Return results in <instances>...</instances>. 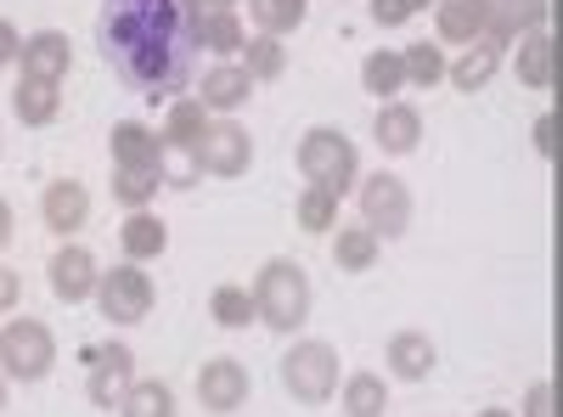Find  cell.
<instances>
[{"mask_svg":"<svg viewBox=\"0 0 563 417\" xmlns=\"http://www.w3.org/2000/svg\"><path fill=\"white\" fill-rule=\"evenodd\" d=\"M97 45L119 79L147 97L192 79V23L180 0H102Z\"/></svg>","mask_w":563,"mask_h":417,"instance_id":"obj_1","label":"cell"},{"mask_svg":"<svg viewBox=\"0 0 563 417\" xmlns=\"http://www.w3.org/2000/svg\"><path fill=\"white\" fill-rule=\"evenodd\" d=\"M254 321H265L271 333H299L310 316V276L294 260H271L254 276Z\"/></svg>","mask_w":563,"mask_h":417,"instance_id":"obj_2","label":"cell"},{"mask_svg":"<svg viewBox=\"0 0 563 417\" xmlns=\"http://www.w3.org/2000/svg\"><path fill=\"white\" fill-rule=\"evenodd\" d=\"M299 175H305V187H321V193L344 198L361 180V153H355V142L344 130L316 124V130H305V142H299Z\"/></svg>","mask_w":563,"mask_h":417,"instance_id":"obj_3","label":"cell"},{"mask_svg":"<svg viewBox=\"0 0 563 417\" xmlns=\"http://www.w3.org/2000/svg\"><path fill=\"white\" fill-rule=\"evenodd\" d=\"M282 384L299 406H327L339 395V350L321 344V339H305L282 355Z\"/></svg>","mask_w":563,"mask_h":417,"instance_id":"obj_4","label":"cell"},{"mask_svg":"<svg viewBox=\"0 0 563 417\" xmlns=\"http://www.w3.org/2000/svg\"><path fill=\"white\" fill-rule=\"evenodd\" d=\"M52 366H57V339H52V328H45V321L18 316V321H7V328H0V373H7V378L34 384V378L52 373Z\"/></svg>","mask_w":563,"mask_h":417,"instance_id":"obj_5","label":"cell"},{"mask_svg":"<svg viewBox=\"0 0 563 417\" xmlns=\"http://www.w3.org/2000/svg\"><path fill=\"white\" fill-rule=\"evenodd\" d=\"M97 310L113 321V328H135V321H147V310H153V299H158V288H153V276H147V265H113V271H102L97 276Z\"/></svg>","mask_w":563,"mask_h":417,"instance_id":"obj_6","label":"cell"},{"mask_svg":"<svg viewBox=\"0 0 563 417\" xmlns=\"http://www.w3.org/2000/svg\"><path fill=\"white\" fill-rule=\"evenodd\" d=\"M361 220L372 238H400V231L411 226V187L400 175H366L361 180Z\"/></svg>","mask_w":563,"mask_h":417,"instance_id":"obj_7","label":"cell"},{"mask_svg":"<svg viewBox=\"0 0 563 417\" xmlns=\"http://www.w3.org/2000/svg\"><path fill=\"white\" fill-rule=\"evenodd\" d=\"M192 164H198V175H220V180L249 175V164H254L249 130H243V124H231V119H209L203 142L192 147Z\"/></svg>","mask_w":563,"mask_h":417,"instance_id":"obj_8","label":"cell"},{"mask_svg":"<svg viewBox=\"0 0 563 417\" xmlns=\"http://www.w3.org/2000/svg\"><path fill=\"white\" fill-rule=\"evenodd\" d=\"M249 366L243 361H231V355H214V361H203L198 366V400H203V411H214V417H231V411H243L249 406Z\"/></svg>","mask_w":563,"mask_h":417,"instance_id":"obj_9","label":"cell"},{"mask_svg":"<svg viewBox=\"0 0 563 417\" xmlns=\"http://www.w3.org/2000/svg\"><path fill=\"white\" fill-rule=\"evenodd\" d=\"M85 361H90V384H85L90 406H119L124 389L135 384V355L124 344H97Z\"/></svg>","mask_w":563,"mask_h":417,"instance_id":"obj_10","label":"cell"},{"mask_svg":"<svg viewBox=\"0 0 563 417\" xmlns=\"http://www.w3.org/2000/svg\"><path fill=\"white\" fill-rule=\"evenodd\" d=\"M97 276H102L97 254L79 249V243H63V249L52 254V294H57L63 305H79V299L97 294Z\"/></svg>","mask_w":563,"mask_h":417,"instance_id":"obj_11","label":"cell"},{"mask_svg":"<svg viewBox=\"0 0 563 417\" xmlns=\"http://www.w3.org/2000/svg\"><path fill=\"white\" fill-rule=\"evenodd\" d=\"M490 45H507L530 29H547V0H479Z\"/></svg>","mask_w":563,"mask_h":417,"instance_id":"obj_12","label":"cell"},{"mask_svg":"<svg viewBox=\"0 0 563 417\" xmlns=\"http://www.w3.org/2000/svg\"><path fill=\"white\" fill-rule=\"evenodd\" d=\"M372 142H378L389 158H400V153H417V142H422V113L411 108V102H384L378 113H372Z\"/></svg>","mask_w":563,"mask_h":417,"instance_id":"obj_13","label":"cell"},{"mask_svg":"<svg viewBox=\"0 0 563 417\" xmlns=\"http://www.w3.org/2000/svg\"><path fill=\"white\" fill-rule=\"evenodd\" d=\"M68 63H74V45H68V34H57V29L29 34L23 52H18V68H23L29 79H52V85H63Z\"/></svg>","mask_w":563,"mask_h":417,"instance_id":"obj_14","label":"cell"},{"mask_svg":"<svg viewBox=\"0 0 563 417\" xmlns=\"http://www.w3.org/2000/svg\"><path fill=\"white\" fill-rule=\"evenodd\" d=\"M254 97V79L243 74V63H214L209 74H198V102L209 113H238Z\"/></svg>","mask_w":563,"mask_h":417,"instance_id":"obj_15","label":"cell"},{"mask_svg":"<svg viewBox=\"0 0 563 417\" xmlns=\"http://www.w3.org/2000/svg\"><path fill=\"white\" fill-rule=\"evenodd\" d=\"M384 355H389V373H395V378H406V384H422V378L434 373V361H440V344H434L429 333L406 328V333H395V339L384 344Z\"/></svg>","mask_w":563,"mask_h":417,"instance_id":"obj_16","label":"cell"},{"mask_svg":"<svg viewBox=\"0 0 563 417\" xmlns=\"http://www.w3.org/2000/svg\"><path fill=\"white\" fill-rule=\"evenodd\" d=\"M40 209H45V226L57 231V238H74V231L90 220V193L79 180H52V187L40 193Z\"/></svg>","mask_w":563,"mask_h":417,"instance_id":"obj_17","label":"cell"},{"mask_svg":"<svg viewBox=\"0 0 563 417\" xmlns=\"http://www.w3.org/2000/svg\"><path fill=\"white\" fill-rule=\"evenodd\" d=\"M119 249H124L130 265H147V260H158V254L169 249V226H164L153 209H135V215H124V226H119Z\"/></svg>","mask_w":563,"mask_h":417,"instance_id":"obj_18","label":"cell"},{"mask_svg":"<svg viewBox=\"0 0 563 417\" xmlns=\"http://www.w3.org/2000/svg\"><path fill=\"white\" fill-rule=\"evenodd\" d=\"M203 130H209V108L198 97H180V102H169V119L158 130V142H164V153H186V158H192V147L203 142Z\"/></svg>","mask_w":563,"mask_h":417,"instance_id":"obj_19","label":"cell"},{"mask_svg":"<svg viewBox=\"0 0 563 417\" xmlns=\"http://www.w3.org/2000/svg\"><path fill=\"white\" fill-rule=\"evenodd\" d=\"M434 29H440L434 45H479L485 40L479 0H440V7H434Z\"/></svg>","mask_w":563,"mask_h":417,"instance_id":"obj_20","label":"cell"},{"mask_svg":"<svg viewBox=\"0 0 563 417\" xmlns=\"http://www.w3.org/2000/svg\"><path fill=\"white\" fill-rule=\"evenodd\" d=\"M12 113L29 124V130H40V124H52L57 113H63V85H52V79H18V90H12Z\"/></svg>","mask_w":563,"mask_h":417,"instance_id":"obj_21","label":"cell"},{"mask_svg":"<svg viewBox=\"0 0 563 417\" xmlns=\"http://www.w3.org/2000/svg\"><path fill=\"white\" fill-rule=\"evenodd\" d=\"M108 147H113V164H153V169H164V142L147 124H135V119H119L108 130Z\"/></svg>","mask_w":563,"mask_h":417,"instance_id":"obj_22","label":"cell"},{"mask_svg":"<svg viewBox=\"0 0 563 417\" xmlns=\"http://www.w3.org/2000/svg\"><path fill=\"white\" fill-rule=\"evenodd\" d=\"M186 23H192V45H209L214 57H238L249 40L231 12H186Z\"/></svg>","mask_w":563,"mask_h":417,"instance_id":"obj_23","label":"cell"},{"mask_svg":"<svg viewBox=\"0 0 563 417\" xmlns=\"http://www.w3.org/2000/svg\"><path fill=\"white\" fill-rule=\"evenodd\" d=\"M496 63H501V45H490V40H479V45H467V52L456 57V63H445V79L456 85V90H485L490 79H496Z\"/></svg>","mask_w":563,"mask_h":417,"instance_id":"obj_24","label":"cell"},{"mask_svg":"<svg viewBox=\"0 0 563 417\" xmlns=\"http://www.w3.org/2000/svg\"><path fill=\"white\" fill-rule=\"evenodd\" d=\"M158 187H164V169H153V164H113V198L124 209H147L158 198Z\"/></svg>","mask_w":563,"mask_h":417,"instance_id":"obj_25","label":"cell"},{"mask_svg":"<svg viewBox=\"0 0 563 417\" xmlns=\"http://www.w3.org/2000/svg\"><path fill=\"white\" fill-rule=\"evenodd\" d=\"M519 79L530 90H552V34L547 29L519 34Z\"/></svg>","mask_w":563,"mask_h":417,"instance_id":"obj_26","label":"cell"},{"mask_svg":"<svg viewBox=\"0 0 563 417\" xmlns=\"http://www.w3.org/2000/svg\"><path fill=\"white\" fill-rule=\"evenodd\" d=\"M344 395V417H384L389 406V384L378 373H350V384H339Z\"/></svg>","mask_w":563,"mask_h":417,"instance_id":"obj_27","label":"cell"},{"mask_svg":"<svg viewBox=\"0 0 563 417\" xmlns=\"http://www.w3.org/2000/svg\"><path fill=\"white\" fill-rule=\"evenodd\" d=\"M124 417H175V389L164 378H135L119 400Z\"/></svg>","mask_w":563,"mask_h":417,"instance_id":"obj_28","label":"cell"},{"mask_svg":"<svg viewBox=\"0 0 563 417\" xmlns=\"http://www.w3.org/2000/svg\"><path fill=\"white\" fill-rule=\"evenodd\" d=\"M361 85H366L378 102H395V97H400V85H406V63H400V52H372V57L361 63Z\"/></svg>","mask_w":563,"mask_h":417,"instance_id":"obj_29","label":"cell"},{"mask_svg":"<svg viewBox=\"0 0 563 417\" xmlns=\"http://www.w3.org/2000/svg\"><path fill=\"white\" fill-rule=\"evenodd\" d=\"M282 68H288V45H282L276 34H249L243 40V74L249 79H282Z\"/></svg>","mask_w":563,"mask_h":417,"instance_id":"obj_30","label":"cell"},{"mask_svg":"<svg viewBox=\"0 0 563 417\" xmlns=\"http://www.w3.org/2000/svg\"><path fill=\"white\" fill-rule=\"evenodd\" d=\"M333 265L339 271H372V265H378V238H372L366 226L333 231Z\"/></svg>","mask_w":563,"mask_h":417,"instance_id":"obj_31","label":"cell"},{"mask_svg":"<svg viewBox=\"0 0 563 417\" xmlns=\"http://www.w3.org/2000/svg\"><path fill=\"white\" fill-rule=\"evenodd\" d=\"M209 316L220 321L225 333H238V328H249V321H254V294L238 288V283H220V288L209 294Z\"/></svg>","mask_w":563,"mask_h":417,"instance_id":"obj_32","label":"cell"},{"mask_svg":"<svg viewBox=\"0 0 563 417\" xmlns=\"http://www.w3.org/2000/svg\"><path fill=\"white\" fill-rule=\"evenodd\" d=\"M249 12H254V29L260 34H288V29H299L305 23V12H310V0H249Z\"/></svg>","mask_w":563,"mask_h":417,"instance_id":"obj_33","label":"cell"},{"mask_svg":"<svg viewBox=\"0 0 563 417\" xmlns=\"http://www.w3.org/2000/svg\"><path fill=\"white\" fill-rule=\"evenodd\" d=\"M400 63H406V85L434 90V85L445 79V52H440L434 40H417V45H406V52H400Z\"/></svg>","mask_w":563,"mask_h":417,"instance_id":"obj_34","label":"cell"},{"mask_svg":"<svg viewBox=\"0 0 563 417\" xmlns=\"http://www.w3.org/2000/svg\"><path fill=\"white\" fill-rule=\"evenodd\" d=\"M299 226L305 231H333L339 226V198L321 193V187H305L299 193Z\"/></svg>","mask_w":563,"mask_h":417,"instance_id":"obj_35","label":"cell"},{"mask_svg":"<svg viewBox=\"0 0 563 417\" xmlns=\"http://www.w3.org/2000/svg\"><path fill=\"white\" fill-rule=\"evenodd\" d=\"M411 12H417V0H372V23L378 29H400L411 23Z\"/></svg>","mask_w":563,"mask_h":417,"instance_id":"obj_36","label":"cell"},{"mask_svg":"<svg viewBox=\"0 0 563 417\" xmlns=\"http://www.w3.org/2000/svg\"><path fill=\"white\" fill-rule=\"evenodd\" d=\"M525 417H552V384L547 378L525 389Z\"/></svg>","mask_w":563,"mask_h":417,"instance_id":"obj_37","label":"cell"},{"mask_svg":"<svg viewBox=\"0 0 563 417\" xmlns=\"http://www.w3.org/2000/svg\"><path fill=\"white\" fill-rule=\"evenodd\" d=\"M18 299H23V276L0 265V316H7V310H18Z\"/></svg>","mask_w":563,"mask_h":417,"instance_id":"obj_38","label":"cell"},{"mask_svg":"<svg viewBox=\"0 0 563 417\" xmlns=\"http://www.w3.org/2000/svg\"><path fill=\"white\" fill-rule=\"evenodd\" d=\"M18 52H23V34H18V23L0 18V63H18Z\"/></svg>","mask_w":563,"mask_h":417,"instance_id":"obj_39","label":"cell"},{"mask_svg":"<svg viewBox=\"0 0 563 417\" xmlns=\"http://www.w3.org/2000/svg\"><path fill=\"white\" fill-rule=\"evenodd\" d=\"M536 153H541V158H552V113H541V119H536Z\"/></svg>","mask_w":563,"mask_h":417,"instance_id":"obj_40","label":"cell"},{"mask_svg":"<svg viewBox=\"0 0 563 417\" xmlns=\"http://www.w3.org/2000/svg\"><path fill=\"white\" fill-rule=\"evenodd\" d=\"M238 0H186V12H231Z\"/></svg>","mask_w":563,"mask_h":417,"instance_id":"obj_41","label":"cell"},{"mask_svg":"<svg viewBox=\"0 0 563 417\" xmlns=\"http://www.w3.org/2000/svg\"><path fill=\"white\" fill-rule=\"evenodd\" d=\"M7 243H12V204L0 198V249H7Z\"/></svg>","mask_w":563,"mask_h":417,"instance_id":"obj_42","label":"cell"},{"mask_svg":"<svg viewBox=\"0 0 563 417\" xmlns=\"http://www.w3.org/2000/svg\"><path fill=\"white\" fill-rule=\"evenodd\" d=\"M479 417H512V411H501V406H485V411H479Z\"/></svg>","mask_w":563,"mask_h":417,"instance_id":"obj_43","label":"cell"},{"mask_svg":"<svg viewBox=\"0 0 563 417\" xmlns=\"http://www.w3.org/2000/svg\"><path fill=\"white\" fill-rule=\"evenodd\" d=\"M0 411H7V373H0Z\"/></svg>","mask_w":563,"mask_h":417,"instance_id":"obj_44","label":"cell"},{"mask_svg":"<svg viewBox=\"0 0 563 417\" xmlns=\"http://www.w3.org/2000/svg\"><path fill=\"white\" fill-rule=\"evenodd\" d=\"M422 7H440V0H417V12H422Z\"/></svg>","mask_w":563,"mask_h":417,"instance_id":"obj_45","label":"cell"}]
</instances>
